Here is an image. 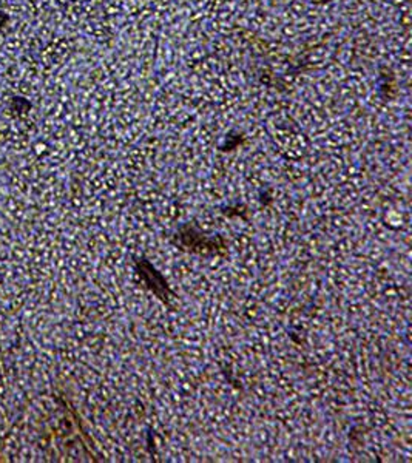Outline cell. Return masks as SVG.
Here are the masks:
<instances>
[{
  "mask_svg": "<svg viewBox=\"0 0 412 463\" xmlns=\"http://www.w3.org/2000/svg\"><path fill=\"white\" fill-rule=\"evenodd\" d=\"M135 268H136L137 275L143 279L145 288H147L158 300L163 301L164 305H170V301L173 298V292L170 289L169 283H167L164 275L161 274L158 269L154 268V264L150 263V260H136Z\"/></svg>",
  "mask_w": 412,
  "mask_h": 463,
  "instance_id": "7a4b0ae2",
  "label": "cell"
},
{
  "mask_svg": "<svg viewBox=\"0 0 412 463\" xmlns=\"http://www.w3.org/2000/svg\"><path fill=\"white\" fill-rule=\"evenodd\" d=\"M11 16L8 13H5L4 10H0V30L2 28H5L8 24H10Z\"/></svg>",
  "mask_w": 412,
  "mask_h": 463,
  "instance_id": "3957f363",
  "label": "cell"
},
{
  "mask_svg": "<svg viewBox=\"0 0 412 463\" xmlns=\"http://www.w3.org/2000/svg\"><path fill=\"white\" fill-rule=\"evenodd\" d=\"M173 241L183 250L198 253V255H221V253L228 252L226 238L222 235L209 237L191 222H185L183 226L178 227Z\"/></svg>",
  "mask_w": 412,
  "mask_h": 463,
  "instance_id": "6da1fadb",
  "label": "cell"
}]
</instances>
